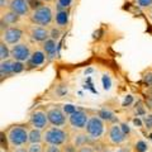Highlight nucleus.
Returning a JSON list of instances; mask_svg holds the SVG:
<instances>
[{
  "instance_id": "nucleus-1",
  "label": "nucleus",
  "mask_w": 152,
  "mask_h": 152,
  "mask_svg": "<svg viewBox=\"0 0 152 152\" xmlns=\"http://www.w3.org/2000/svg\"><path fill=\"white\" fill-rule=\"evenodd\" d=\"M8 148L19 146H27L29 143V124L28 123H15L3 131Z\"/></svg>"
},
{
  "instance_id": "nucleus-2",
  "label": "nucleus",
  "mask_w": 152,
  "mask_h": 152,
  "mask_svg": "<svg viewBox=\"0 0 152 152\" xmlns=\"http://www.w3.org/2000/svg\"><path fill=\"white\" fill-rule=\"evenodd\" d=\"M71 131L65 127H55L50 126L43 131V142L48 145L65 146L70 142Z\"/></svg>"
},
{
  "instance_id": "nucleus-3",
  "label": "nucleus",
  "mask_w": 152,
  "mask_h": 152,
  "mask_svg": "<svg viewBox=\"0 0 152 152\" xmlns=\"http://www.w3.org/2000/svg\"><path fill=\"white\" fill-rule=\"evenodd\" d=\"M29 24H36L41 27H51L53 24V19H55V12L52 10V8L48 4H45L39 8L32 10L31 14L27 17Z\"/></svg>"
},
{
  "instance_id": "nucleus-4",
  "label": "nucleus",
  "mask_w": 152,
  "mask_h": 152,
  "mask_svg": "<svg viewBox=\"0 0 152 152\" xmlns=\"http://www.w3.org/2000/svg\"><path fill=\"white\" fill-rule=\"evenodd\" d=\"M107 127H108V123L102 117H99L98 114L96 115H90L88 124L85 127V132L88 133L90 140L95 143V142H100L104 138L107 132Z\"/></svg>"
},
{
  "instance_id": "nucleus-5",
  "label": "nucleus",
  "mask_w": 152,
  "mask_h": 152,
  "mask_svg": "<svg viewBox=\"0 0 152 152\" xmlns=\"http://www.w3.org/2000/svg\"><path fill=\"white\" fill-rule=\"evenodd\" d=\"M103 140H104V143L107 146L117 147V146L126 143L127 136H126V133L123 132L122 127L118 124L117 122H114V123H109L108 124L105 136H104Z\"/></svg>"
},
{
  "instance_id": "nucleus-6",
  "label": "nucleus",
  "mask_w": 152,
  "mask_h": 152,
  "mask_svg": "<svg viewBox=\"0 0 152 152\" xmlns=\"http://www.w3.org/2000/svg\"><path fill=\"white\" fill-rule=\"evenodd\" d=\"M46 112L50 121V126H55V127L67 126L69 115L61 105H50L46 108Z\"/></svg>"
},
{
  "instance_id": "nucleus-7",
  "label": "nucleus",
  "mask_w": 152,
  "mask_h": 152,
  "mask_svg": "<svg viewBox=\"0 0 152 152\" xmlns=\"http://www.w3.org/2000/svg\"><path fill=\"white\" fill-rule=\"evenodd\" d=\"M89 113L83 109H76L75 112L69 114L67 127L70 131H85L88 122H89Z\"/></svg>"
},
{
  "instance_id": "nucleus-8",
  "label": "nucleus",
  "mask_w": 152,
  "mask_h": 152,
  "mask_svg": "<svg viewBox=\"0 0 152 152\" xmlns=\"http://www.w3.org/2000/svg\"><path fill=\"white\" fill-rule=\"evenodd\" d=\"M26 34L28 38L33 42V43H43L48 38L51 37V31L48 27H41L36 24H29L28 27L24 28Z\"/></svg>"
},
{
  "instance_id": "nucleus-9",
  "label": "nucleus",
  "mask_w": 152,
  "mask_h": 152,
  "mask_svg": "<svg viewBox=\"0 0 152 152\" xmlns=\"http://www.w3.org/2000/svg\"><path fill=\"white\" fill-rule=\"evenodd\" d=\"M10 52H12V58L15 61H20V62H27L29 60V57L33 53V48L29 42L22 41L19 43L14 45L10 47Z\"/></svg>"
},
{
  "instance_id": "nucleus-10",
  "label": "nucleus",
  "mask_w": 152,
  "mask_h": 152,
  "mask_svg": "<svg viewBox=\"0 0 152 152\" xmlns=\"http://www.w3.org/2000/svg\"><path fill=\"white\" fill-rule=\"evenodd\" d=\"M27 123L29 124V127L39 128V129H46L47 127H50V121L48 117H47L46 109L37 108L33 112H31Z\"/></svg>"
},
{
  "instance_id": "nucleus-11",
  "label": "nucleus",
  "mask_w": 152,
  "mask_h": 152,
  "mask_svg": "<svg viewBox=\"0 0 152 152\" xmlns=\"http://www.w3.org/2000/svg\"><path fill=\"white\" fill-rule=\"evenodd\" d=\"M26 34V29L18 26H10L1 33V39L5 41L9 46H14L23 41Z\"/></svg>"
},
{
  "instance_id": "nucleus-12",
  "label": "nucleus",
  "mask_w": 152,
  "mask_h": 152,
  "mask_svg": "<svg viewBox=\"0 0 152 152\" xmlns=\"http://www.w3.org/2000/svg\"><path fill=\"white\" fill-rule=\"evenodd\" d=\"M47 61V56L43 50H33V53L29 57V60L26 62V69L27 71H31V70H34L38 69L41 66H43Z\"/></svg>"
},
{
  "instance_id": "nucleus-13",
  "label": "nucleus",
  "mask_w": 152,
  "mask_h": 152,
  "mask_svg": "<svg viewBox=\"0 0 152 152\" xmlns=\"http://www.w3.org/2000/svg\"><path fill=\"white\" fill-rule=\"evenodd\" d=\"M70 17H71V9H56L53 26L61 31H66V28L70 24Z\"/></svg>"
},
{
  "instance_id": "nucleus-14",
  "label": "nucleus",
  "mask_w": 152,
  "mask_h": 152,
  "mask_svg": "<svg viewBox=\"0 0 152 152\" xmlns=\"http://www.w3.org/2000/svg\"><path fill=\"white\" fill-rule=\"evenodd\" d=\"M9 9L13 10L14 13H17L18 15L23 17H28L32 12L29 1L28 0H10V5H9Z\"/></svg>"
},
{
  "instance_id": "nucleus-15",
  "label": "nucleus",
  "mask_w": 152,
  "mask_h": 152,
  "mask_svg": "<svg viewBox=\"0 0 152 152\" xmlns=\"http://www.w3.org/2000/svg\"><path fill=\"white\" fill-rule=\"evenodd\" d=\"M70 142L76 147H80V146H84L88 143H94L85 131H71Z\"/></svg>"
},
{
  "instance_id": "nucleus-16",
  "label": "nucleus",
  "mask_w": 152,
  "mask_h": 152,
  "mask_svg": "<svg viewBox=\"0 0 152 152\" xmlns=\"http://www.w3.org/2000/svg\"><path fill=\"white\" fill-rule=\"evenodd\" d=\"M42 50L47 56V61H55L57 57V39L50 37L46 42L42 43Z\"/></svg>"
},
{
  "instance_id": "nucleus-17",
  "label": "nucleus",
  "mask_w": 152,
  "mask_h": 152,
  "mask_svg": "<svg viewBox=\"0 0 152 152\" xmlns=\"http://www.w3.org/2000/svg\"><path fill=\"white\" fill-rule=\"evenodd\" d=\"M14 76V60L8 58L5 61H0V80L4 81V79Z\"/></svg>"
},
{
  "instance_id": "nucleus-18",
  "label": "nucleus",
  "mask_w": 152,
  "mask_h": 152,
  "mask_svg": "<svg viewBox=\"0 0 152 152\" xmlns=\"http://www.w3.org/2000/svg\"><path fill=\"white\" fill-rule=\"evenodd\" d=\"M20 15H18L17 13H14L10 9H7L4 12H0V20H3L4 23L10 27V26H18V23L20 22Z\"/></svg>"
},
{
  "instance_id": "nucleus-19",
  "label": "nucleus",
  "mask_w": 152,
  "mask_h": 152,
  "mask_svg": "<svg viewBox=\"0 0 152 152\" xmlns=\"http://www.w3.org/2000/svg\"><path fill=\"white\" fill-rule=\"evenodd\" d=\"M43 131L39 128L29 127V143H37V142H43Z\"/></svg>"
},
{
  "instance_id": "nucleus-20",
  "label": "nucleus",
  "mask_w": 152,
  "mask_h": 152,
  "mask_svg": "<svg viewBox=\"0 0 152 152\" xmlns=\"http://www.w3.org/2000/svg\"><path fill=\"white\" fill-rule=\"evenodd\" d=\"M131 147H132L133 152H148V145L142 138H136L132 142Z\"/></svg>"
},
{
  "instance_id": "nucleus-21",
  "label": "nucleus",
  "mask_w": 152,
  "mask_h": 152,
  "mask_svg": "<svg viewBox=\"0 0 152 152\" xmlns=\"http://www.w3.org/2000/svg\"><path fill=\"white\" fill-rule=\"evenodd\" d=\"M8 58H12L10 48H9V45L7 42L0 38V61H5Z\"/></svg>"
},
{
  "instance_id": "nucleus-22",
  "label": "nucleus",
  "mask_w": 152,
  "mask_h": 152,
  "mask_svg": "<svg viewBox=\"0 0 152 152\" xmlns=\"http://www.w3.org/2000/svg\"><path fill=\"white\" fill-rule=\"evenodd\" d=\"M46 143L45 142H37V143H28V152H45Z\"/></svg>"
},
{
  "instance_id": "nucleus-23",
  "label": "nucleus",
  "mask_w": 152,
  "mask_h": 152,
  "mask_svg": "<svg viewBox=\"0 0 152 152\" xmlns=\"http://www.w3.org/2000/svg\"><path fill=\"white\" fill-rule=\"evenodd\" d=\"M98 115L102 117L103 119L108 123V124H109V123H114V122H115V117H114V114L110 113L109 110H102L100 113L98 114Z\"/></svg>"
},
{
  "instance_id": "nucleus-24",
  "label": "nucleus",
  "mask_w": 152,
  "mask_h": 152,
  "mask_svg": "<svg viewBox=\"0 0 152 152\" xmlns=\"http://www.w3.org/2000/svg\"><path fill=\"white\" fill-rule=\"evenodd\" d=\"M74 0H56V9H71Z\"/></svg>"
},
{
  "instance_id": "nucleus-25",
  "label": "nucleus",
  "mask_w": 152,
  "mask_h": 152,
  "mask_svg": "<svg viewBox=\"0 0 152 152\" xmlns=\"http://www.w3.org/2000/svg\"><path fill=\"white\" fill-rule=\"evenodd\" d=\"M77 152H98V151H96V148H95L94 143H88V145L77 147Z\"/></svg>"
},
{
  "instance_id": "nucleus-26",
  "label": "nucleus",
  "mask_w": 152,
  "mask_h": 152,
  "mask_svg": "<svg viewBox=\"0 0 152 152\" xmlns=\"http://www.w3.org/2000/svg\"><path fill=\"white\" fill-rule=\"evenodd\" d=\"M136 4H137V7L141 8V9H148L152 7V0H134Z\"/></svg>"
},
{
  "instance_id": "nucleus-27",
  "label": "nucleus",
  "mask_w": 152,
  "mask_h": 152,
  "mask_svg": "<svg viewBox=\"0 0 152 152\" xmlns=\"http://www.w3.org/2000/svg\"><path fill=\"white\" fill-rule=\"evenodd\" d=\"M45 152H64V150H62V147H61V146H56V145H48V143H46Z\"/></svg>"
},
{
  "instance_id": "nucleus-28",
  "label": "nucleus",
  "mask_w": 152,
  "mask_h": 152,
  "mask_svg": "<svg viewBox=\"0 0 152 152\" xmlns=\"http://www.w3.org/2000/svg\"><path fill=\"white\" fill-rule=\"evenodd\" d=\"M28 1H29V5H31L32 10H34V9L39 8L42 5H45V3L42 1V0H28Z\"/></svg>"
},
{
  "instance_id": "nucleus-29",
  "label": "nucleus",
  "mask_w": 152,
  "mask_h": 152,
  "mask_svg": "<svg viewBox=\"0 0 152 152\" xmlns=\"http://www.w3.org/2000/svg\"><path fill=\"white\" fill-rule=\"evenodd\" d=\"M62 150H64V152H77V147L74 146L71 142H69L67 145L62 146Z\"/></svg>"
},
{
  "instance_id": "nucleus-30",
  "label": "nucleus",
  "mask_w": 152,
  "mask_h": 152,
  "mask_svg": "<svg viewBox=\"0 0 152 152\" xmlns=\"http://www.w3.org/2000/svg\"><path fill=\"white\" fill-rule=\"evenodd\" d=\"M114 152H133V150H132V147H127L124 145H121V146L114 147Z\"/></svg>"
},
{
  "instance_id": "nucleus-31",
  "label": "nucleus",
  "mask_w": 152,
  "mask_h": 152,
  "mask_svg": "<svg viewBox=\"0 0 152 152\" xmlns=\"http://www.w3.org/2000/svg\"><path fill=\"white\" fill-rule=\"evenodd\" d=\"M9 5H10V0H0V12L9 9Z\"/></svg>"
},
{
  "instance_id": "nucleus-32",
  "label": "nucleus",
  "mask_w": 152,
  "mask_h": 152,
  "mask_svg": "<svg viewBox=\"0 0 152 152\" xmlns=\"http://www.w3.org/2000/svg\"><path fill=\"white\" fill-rule=\"evenodd\" d=\"M9 152H28V148H27V146H19V147L9 148Z\"/></svg>"
},
{
  "instance_id": "nucleus-33",
  "label": "nucleus",
  "mask_w": 152,
  "mask_h": 152,
  "mask_svg": "<svg viewBox=\"0 0 152 152\" xmlns=\"http://www.w3.org/2000/svg\"><path fill=\"white\" fill-rule=\"evenodd\" d=\"M45 4H52V3H56V0H42Z\"/></svg>"
},
{
  "instance_id": "nucleus-34",
  "label": "nucleus",
  "mask_w": 152,
  "mask_h": 152,
  "mask_svg": "<svg viewBox=\"0 0 152 152\" xmlns=\"http://www.w3.org/2000/svg\"><path fill=\"white\" fill-rule=\"evenodd\" d=\"M0 152H9V148H7V147H3V146H1V148H0Z\"/></svg>"
},
{
  "instance_id": "nucleus-35",
  "label": "nucleus",
  "mask_w": 152,
  "mask_h": 152,
  "mask_svg": "<svg viewBox=\"0 0 152 152\" xmlns=\"http://www.w3.org/2000/svg\"><path fill=\"white\" fill-rule=\"evenodd\" d=\"M148 19L152 22V12H150V13H148Z\"/></svg>"
}]
</instances>
